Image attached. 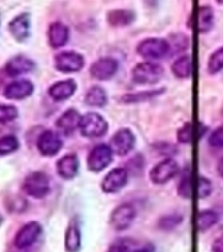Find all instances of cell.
I'll use <instances>...</instances> for the list:
<instances>
[{
    "label": "cell",
    "mask_w": 223,
    "mask_h": 252,
    "mask_svg": "<svg viewBox=\"0 0 223 252\" xmlns=\"http://www.w3.org/2000/svg\"><path fill=\"white\" fill-rule=\"evenodd\" d=\"M34 70V62L25 55H16L7 62L5 71L9 76H19Z\"/></svg>",
    "instance_id": "17"
},
{
    "label": "cell",
    "mask_w": 223,
    "mask_h": 252,
    "mask_svg": "<svg viewBox=\"0 0 223 252\" xmlns=\"http://www.w3.org/2000/svg\"><path fill=\"white\" fill-rule=\"evenodd\" d=\"M80 120H82V117H80L78 110L68 109L57 120L55 125H57L61 133L64 134V135H70V134L74 133L75 130L79 129Z\"/></svg>",
    "instance_id": "16"
},
{
    "label": "cell",
    "mask_w": 223,
    "mask_h": 252,
    "mask_svg": "<svg viewBox=\"0 0 223 252\" xmlns=\"http://www.w3.org/2000/svg\"><path fill=\"white\" fill-rule=\"evenodd\" d=\"M218 222V214L214 210H204L197 217V227L200 231H206Z\"/></svg>",
    "instance_id": "26"
},
{
    "label": "cell",
    "mask_w": 223,
    "mask_h": 252,
    "mask_svg": "<svg viewBox=\"0 0 223 252\" xmlns=\"http://www.w3.org/2000/svg\"><path fill=\"white\" fill-rule=\"evenodd\" d=\"M54 66L61 72H78L84 66V58L76 51H62L55 55Z\"/></svg>",
    "instance_id": "8"
},
{
    "label": "cell",
    "mask_w": 223,
    "mask_h": 252,
    "mask_svg": "<svg viewBox=\"0 0 223 252\" xmlns=\"http://www.w3.org/2000/svg\"><path fill=\"white\" fill-rule=\"evenodd\" d=\"M213 252H223V235L214 240V243H213Z\"/></svg>",
    "instance_id": "35"
},
{
    "label": "cell",
    "mask_w": 223,
    "mask_h": 252,
    "mask_svg": "<svg viewBox=\"0 0 223 252\" xmlns=\"http://www.w3.org/2000/svg\"><path fill=\"white\" fill-rule=\"evenodd\" d=\"M193 61L189 55H181L173 62L172 72L179 79H187L192 75Z\"/></svg>",
    "instance_id": "23"
},
{
    "label": "cell",
    "mask_w": 223,
    "mask_h": 252,
    "mask_svg": "<svg viewBox=\"0 0 223 252\" xmlns=\"http://www.w3.org/2000/svg\"><path fill=\"white\" fill-rule=\"evenodd\" d=\"M135 216H137V210L133 205L121 204L112 212L109 223L116 231H125L133 224Z\"/></svg>",
    "instance_id": "6"
},
{
    "label": "cell",
    "mask_w": 223,
    "mask_h": 252,
    "mask_svg": "<svg viewBox=\"0 0 223 252\" xmlns=\"http://www.w3.org/2000/svg\"><path fill=\"white\" fill-rule=\"evenodd\" d=\"M76 91V83L72 79L67 80H61V82L54 83L49 88V94L50 97L55 101H64L67 98H70Z\"/></svg>",
    "instance_id": "18"
},
{
    "label": "cell",
    "mask_w": 223,
    "mask_h": 252,
    "mask_svg": "<svg viewBox=\"0 0 223 252\" xmlns=\"http://www.w3.org/2000/svg\"><path fill=\"white\" fill-rule=\"evenodd\" d=\"M47 37H49V43L51 47L58 49V47L64 46L70 38V31L67 25L63 23H53L49 27V32H47Z\"/></svg>",
    "instance_id": "19"
},
{
    "label": "cell",
    "mask_w": 223,
    "mask_h": 252,
    "mask_svg": "<svg viewBox=\"0 0 223 252\" xmlns=\"http://www.w3.org/2000/svg\"><path fill=\"white\" fill-rule=\"evenodd\" d=\"M212 190L213 185L210 183V180L204 176L200 177V180H198V196L201 198H206V197L212 194Z\"/></svg>",
    "instance_id": "33"
},
{
    "label": "cell",
    "mask_w": 223,
    "mask_h": 252,
    "mask_svg": "<svg viewBox=\"0 0 223 252\" xmlns=\"http://www.w3.org/2000/svg\"><path fill=\"white\" fill-rule=\"evenodd\" d=\"M209 145L216 149H221L223 147V125L217 127L209 137Z\"/></svg>",
    "instance_id": "32"
},
{
    "label": "cell",
    "mask_w": 223,
    "mask_h": 252,
    "mask_svg": "<svg viewBox=\"0 0 223 252\" xmlns=\"http://www.w3.org/2000/svg\"><path fill=\"white\" fill-rule=\"evenodd\" d=\"M79 169V160L75 154H67L57 161V172L61 177L71 180L76 176Z\"/></svg>",
    "instance_id": "20"
},
{
    "label": "cell",
    "mask_w": 223,
    "mask_h": 252,
    "mask_svg": "<svg viewBox=\"0 0 223 252\" xmlns=\"http://www.w3.org/2000/svg\"><path fill=\"white\" fill-rule=\"evenodd\" d=\"M112 159H113L112 147L105 143H101V145L95 146L94 149L91 150V153L88 154V159H87V165L92 172H101L102 169L106 168L112 163Z\"/></svg>",
    "instance_id": "5"
},
{
    "label": "cell",
    "mask_w": 223,
    "mask_h": 252,
    "mask_svg": "<svg viewBox=\"0 0 223 252\" xmlns=\"http://www.w3.org/2000/svg\"><path fill=\"white\" fill-rule=\"evenodd\" d=\"M181 220H183V217L181 216H165L163 217L159 222V226H160L163 230H172L173 227H176L177 224L181 223Z\"/></svg>",
    "instance_id": "31"
},
{
    "label": "cell",
    "mask_w": 223,
    "mask_h": 252,
    "mask_svg": "<svg viewBox=\"0 0 223 252\" xmlns=\"http://www.w3.org/2000/svg\"><path fill=\"white\" fill-rule=\"evenodd\" d=\"M171 50V45L164 38H146L139 42L137 46V53L143 58L147 59H160L164 58Z\"/></svg>",
    "instance_id": "4"
},
{
    "label": "cell",
    "mask_w": 223,
    "mask_h": 252,
    "mask_svg": "<svg viewBox=\"0 0 223 252\" xmlns=\"http://www.w3.org/2000/svg\"><path fill=\"white\" fill-rule=\"evenodd\" d=\"M193 138V125L191 122H187L179 131H177V139L180 143H189Z\"/></svg>",
    "instance_id": "30"
},
{
    "label": "cell",
    "mask_w": 223,
    "mask_h": 252,
    "mask_svg": "<svg viewBox=\"0 0 223 252\" xmlns=\"http://www.w3.org/2000/svg\"><path fill=\"white\" fill-rule=\"evenodd\" d=\"M17 114H19V110L13 105L0 104V122L13 121L17 117Z\"/></svg>",
    "instance_id": "29"
},
{
    "label": "cell",
    "mask_w": 223,
    "mask_h": 252,
    "mask_svg": "<svg viewBox=\"0 0 223 252\" xmlns=\"http://www.w3.org/2000/svg\"><path fill=\"white\" fill-rule=\"evenodd\" d=\"M179 173V164L173 159H164L154 165L150 171V179L154 184H165Z\"/></svg>",
    "instance_id": "7"
},
{
    "label": "cell",
    "mask_w": 223,
    "mask_h": 252,
    "mask_svg": "<svg viewBox=\"0 0 223 252\" xmlns=\"http://www.w3.org/2000/svg\"><path fill=\"white\" fill-rule=\"evenodd\" d=\"M24 192L34 198H43L50 192V180L46 173L32 172L23 183Z\"/></svg>",
    "instance_id": "3"
},
{
    "label": "cell",
    "mask_w": 223,
    "mask_h": 252,
    "mask_svg": "<svg viewBox=\"0 0 223 252\" xmlns=\"http://www.w3.org/2000/svg\"><path fill=\"white\" fill-rule=\"evenodd\" d=\"M213 25H214V12L210 7L204 5L198 9L197 13V27L200 33H209L212 31Z\"/></svg>",
    "instance_id": "22"
},
{
    "label": "cell",
    "mask_w": 223,
    "mask_h": 252,
    "mask_svg": "<svg viewBox=\"0 0 223 252\" xmlns=\"http://www.w3.org/2000/svg\"><path fill=\"white\" fill-rule=\"evenodd\" d=\"M86 104L90 106H96V108H102L104 105H106L108 102V96H106V92L104 88L98 86L91 87L90 90L87 91L86 94Z\"/></svg>",
    "instance_id": "25"
},
{
    "label": "cell",
    "mask_w": 223,
    "mask_h": 252,
    "mask_svg": "<svg viewBox=\"0 0 223 252\" xmlns=\"http://www.w3.org/2000/svg\"><path fill=\"white\" fill-rule=\"evenodd\" d=\"M217 1H218L220 4H223V0H217Z\"/></svg>",
    "instance_id": "40"
},
{
    "label": "cell",
    "mask_w": 223,
    "mask_h": 252,
    "mask_svg": "<svg viewBox=\"0 0 223 252\" xmlns=\"http://www.w3.org/2000/svg\"><path fill=\"white\" fill-rule=\"evenodd\" d=\"M8 28H9V32H11V34L13 35V38L16 41L24 42L29 37L31 16H29V13H21V15L16 16L15 19L9 23Z\"/></svg>",
    "instance_id": "14"
},
{
    "label": "cell",
    "mask_w": 223,
    "mask_h": 252,
    "mask_svg": "<svg viewBox=\"0 0 223 252\" xmlns=\"http://www.w3.org/2000/svg\"><path fill=\"white\" fill-rule=\"evenodd\" d=\"M19 149V141L13 135L0 138V155H7Z\"/></svg>",
    "instance_id": "28"
},
{
    "label": "cell",
    "mask_w": 223,
    "mask_h": 252,
    "mask_svg": "<svg viewBox=\"0 0 223 252\" xmlns=\"http://www.w3.org/2000/svg\"><path fill=\"white\" fill-rule=\"evenodd\" d=\"M82 246V235L80 230L75 223H71L66 231L64 236V247L67 252H78Z\"/></svg>",
    "instance_id": "24"
},
{
    "label": "cell",
    "mask_w": 223,
    "mask_h": 252,
    "mask_svg": "<svg viewBox=\"0 0 223 252\" xmlns=\"http://www.w3.org/2000/svg\"><path fill=\"white\" fill-rule=\"evenodd\" d=\"M131 252H153V250H151V247H149V246H146V247L137 248V250H134V251Z\"/></svg>",
    "instance_id": "37"
},
{
    "label": "cell",
    "mask_w": 223,
    "mask_h": 252,
    "mask_svg": "<svg viewBox=\"0 0 223 252\" xmlns=\"http://www.w3.org/2000/svg\"><path fill=\"white\" fill-rule=\"evenodd\" d=\"M134 145H135V137L130 129H120L110 141V147L113 153L121 157L127 155L134 149Z\"/></svg>",
    "instance_id": "10"
},
{
    "label": "cell",
    "mask_w": 223,
    "mask_h": 252,
    "mask_svg": "<svg viewBox=\"0 0 223 252\" xmlns=\"http://www.w3.org/2000/svg\"><path fill=\"white\" fill-rule=\"evenodd\" d=\"M129 175L125 168H114L106 173L101 183V189L104 193H117L127 183Z\"/></svg>",
    "instance_id": "11"
},
{
    "label": "cell",
    "mask_w": 223,
    "mask_h": 252,
    "mask_svg": "<svg viewBox=\"0 0 223 252\" xmlns=\"http://www.w3.org/2000/svg\"><path fill=\"white\" fill-rule=\"evenodd\" d=\"M41 231H42V227L38 222H29V223L24 224L15 236L16 247L27 248L32 246L35 240L38 239Z\"/></svg>",
    "instance_id": "12"
},
{
    "label": "cell",
    "mask_w": 223,
    "mask_h": 252,
    "mask_svg": "<svg viewBox=\"0 0 223 252\" xmlns=\"http://www.w3.org/2000/svg\"><path fill=\"white\" fill-rule=\"evenodd\" d=\"M217 168H218V173H220L221 176L223 177V158L218 161V165H217Z\"/></svg>",
    "instance_id": "38"
},
{
    "label": "cell",
    "mask_w": 223,
    "mask_h": 252,
    "mask_svg": "<svg viewBox=\"0 0 223 252\" xmlns=\"http://www.w3.org/2000/svg\"><path fill=\"white\" fill-rule=\"evenodd\" d=\"M37 147L42 155L51 157V155L59 153V150L62 149V139L53 130H46L39 135Z\"/></svg>",
    "instance_id": "13"
},
{
    "label": "cell",
    "mask_w": 223,
    "mask_h": 252,
    "mask_svg": "<svg viewBox=\"0 0 223 252\" xmlns=\"http://www.w3.org/2000/svg\"><path fill=\"white\" fill-rule=\"evenodd\" d=\"M118 62L114 58L104 57L97 59L96 62L91 66L90 74L94 79L97 80H109L117 74Z\"/></svg>",
    "instance_id": "9"
},
{
    "label": "cell",
    "mask_w": 223,
    "mask_h": 252,
    "mask_svg": "<svg viewBox=\"0 0 223 252\" xmlns=\"http://www.w3.org/2000/svg\"><path fill=\"white\" fill-rule=\"evenodd\" d=\"M79 130L83 137L86 138H100L108 131V122L101 114L91 113L84 114L80 120Z\"/></svg>",
    "instance_id": "2"
},
{
    "label": "cell",
    "mask_w": 223,
    "mask_h": 252,
    "mask_svg": "<svg viewBox=\"0 0 223 252\" xmlns=\"http://www.w3.org/2000/svg\"><path fill=\"white\" fill-rule=\"evenodd\" d=\"M179 194L184 198H188L191 196V184H189V176L184 175L179 184Z\"/></svg>",
    "instance_id": "34"
},
{
    "label": "cell",
    "mask_w": 223,
    "mask_h": 252,
    "mask_svg": "<svg viewBox=\"0 0 223 252\" xmlns=\"http://www.w3.org/2000/svg\"><path fill=\"white\" fill-rule=\"evenodd\" d=\"M34 91V86L29 80H15L9 83L4 91V96L9 100H23L29 97Z\"/></svg>",
    "instance_id": "15"
},
{
    "label": "cell",
    "mask_w": 223,
    "mask_h": 252,
    "mask_svg": "<svg viewBox=\"0 0 223 252\" xmlns=\"http://www.w3.org/2000/svg\"><path fill=\"white\" fill-rule=\"evenodd\" d=\"M1 222H3V216L0 214V224H1Z\"/></svg>",
    "instance_id": "39"
},
{
    "label": "cell",
    "mask_w": 223,
    "mask_h": 252,
    "mask_svg": "<svg viewBox=\"0 0 223 252\" xmlns=\"http://www.w3.org/2000/svg\"><path fill=\"white\" fill-rule=\"evenodd\" d=\"M106 252H126V247L121 243H114L108 248Z\"/></svg>",
    "instance_id": "36"
},
{
    "label": "cell",
    "mask_w": 223,
    "mask_h": 252,
    "mask_svg": "<svg viewBox=\"0 0 223 252\" xmlns=\"http://www.w3.org/2000/svg\"><path fill=\"white\" fill-rule=\"evenodd\" d=\"M112 27H126L135 20V13L130 9H113L106 16Z\"/></svg>",
    "instance_id": "21"
},
{
    "label": "cell",
    "mask_w": 223,
    "mask_h": 252,
    "mask_svg": "<svg viewBox=\"0 0 223 252\" xmlns=\"http://www.w3.org/2000/svg\"><path fill=\"white\" fill-rule=\"evenodd\" d=\"M223 68V46L217 49L210 57L208 62V71L210 74H218Z\"/></svg>",
    "instance_id": "27"
},
{
    "label": "cell",
    "mask_w": 223,
    "mask_h": 252,
    "mask_svg": "<svg viewBox=\"0 0 223 252\" xmlns=\"http://www.w3.org/2000/svg\"><path fill=\"white\" fill-rule=\"evenodd\" d=\"M133 80L138 84H155L164 76V68L155 62H141L133 68Z\"/></svg>",
    "instance_id": "1"
}]
</instances>
